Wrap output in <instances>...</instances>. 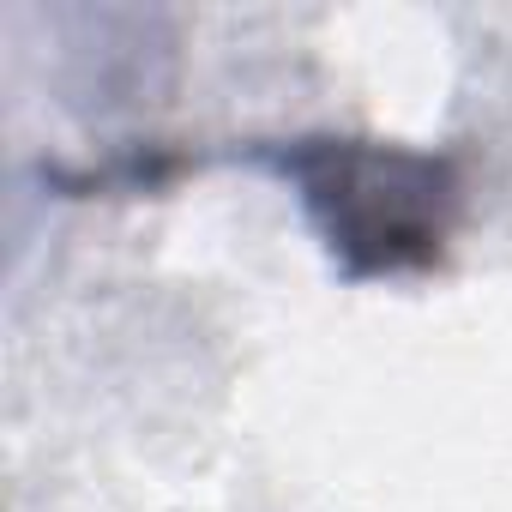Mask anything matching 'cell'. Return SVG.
Returning <instances> with one entry per match:
<instances>
[{"instance_id": "cell-1", "label": "cell", "mask_w": 512, "mask_h": 512, "mask_svg": "<svg viewBox=\"0 0 512 512\" xmlns=\"http://www.w3.org/2000/svg\"><path fill=\"white\" fill-rule=\"evenodd\" d=\"M350 278L422 272L446 253L458 169L434 151L374 139H296L272 151Z\"/></svg>"}]
</instances>
